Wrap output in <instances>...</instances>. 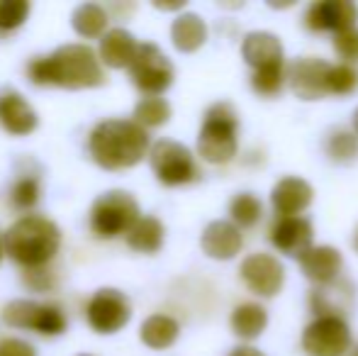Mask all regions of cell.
<instances>
[{"label":"cell","mask_w":358,"mask_h":356,"mask_svg":"<svg viewBox=\"0 0 358 356\" xmlns=\"http://www.w3.org/2000/svg\"><path fill=\"white\" fill-rule=\"evenodd\" d=\"M27 78L34 86H59L69 90L95 88L105 81L100 59L88 44H64L47 57L27 64Z\"/></svg>","instance_id":"cell-1"},{"label":"cell","mask_w":358,"mask_h":356,"mask_svg":"<svg viewBox=\"0 0 358 356\" xmlns=\"http://www.w3.org/2000/svg\"><path fill=\"white\" fill-rule=\"evenodd\" d=\"M88 149L98 166L120 171L137 166L144 157H149L151 142L146 129L134 120H103L90 132Z\"/></svg>","instance_id":"cell-2"},{"label":"cell","mask_w":358,"mask_h":356,"mask_svg":"<svg viewBox=\"0 0 358 356\" xmlns=\"http://www.w3.org/2000/svg\"><path fill=\"white\" fill-rule=\"evenodd\" d=\"M5 254L24 269H42L59 254L62 229L42 215H24L8 227Z\"/></svg>","instance_id":"cell-3"},{"label":"cell","mask_w":358,"mask_h":356,"mask_svg":"<svg viewBox=\"0 0 358 356\" xmlns=\"http://www.w3.org/2000/svg\"><path fill=\"white\" fill-rule=\"evenodd\" d=\"M239 149V115L231 103H215L205 110L198 137V154L210 164H229Z\"/></svg>","instance_id":"cell-4"},{"label":"cell","mask_w":358,"mask_h":356,"mask_svg":"<svg viewBox=\"0 0 358 356\" xmlns=\"http://www.w3.org/2000/svg\"><path fill=\"white\" fill-rule=\"evenodd\" d=\"M139 203L127 190H108L93 203L90 210V227L98 237L115 239L120 234H129V229L139 222Z\"/></svg>","instance_id":"cell-5"},{"label":"cell","mask_w":358,"mask_h":356,"mask_svg":"<svg viewBox=\"0 0 358 356\" xmlns=\"http://www.w3.org/2000/svg\"><path fill=\"white\" fill-rule=\"evenodd\" d=\"M149 162L154 169L156 178L164 185H185L193 183L200 176V169L195 164V157L185 144L173 142V139H159V142L151 147Z\"/></svg>","instance_id":"cell-6"},{"label":"cell","mask_w":358,"mask_h":356,"mask_svg":"<svg viewBox=\"0 0 358 356\" xmlns=\"http://www.w3.org/2000/svg\"><path fill=\"white\" fill-rule=\"evenodd\" d=\"M176 76V69L171 59L161 52V47L151 42L139 44L137 57H134L132 66H129V78L139 90L146 95H161L166 88H171Z\"/></svg>","instance_id":"cell-7"},{"label":"cell","mask_w":358,"mask_h":356,"mask_svg":"<svg viewBox=\"0 0 358 356\" xmlns=\"http://www.w3.org/2000/svg\"><path fill=\"white\" fill-rule=\"evenodd\" d=\"M351 344V327L344 318H315L302 332V352L307 356H346Z\"/></svg>","instance_id":"cell-8"},{"label":"cell","mask_w":358,"mask_h":356,"mask_svg":"<svg viewBox=\"0 0 358 356\" xmlns=\"http://www.w3.org/2000/svg\"><path fill=\"white\" fill-rule=\"evenodd\" d=\"M88 325L98 334H115L129 322L132 318V305L127 295L117 288H103L88 300L85 308Z\"/></svg>","instance_id":"cell-9"},{"label":"cell","mask_w":358,"mask_h":356,"mask_svg":"<svg viewBox=\"0 0 358 356\" xmlns=\"http://www.w3.org/2000/svg\"><path fill=\"white\" fill-rule=\"evenodd\" d=\"M241 280L251 293L261 295V298H273L280 293L285 283V269L273 254H249L239 266Z\"/></svg>","instance_id":"cell-10"},{"label":"cell","mask_w":358,"mask_h":356,"mask_svg":"<svg viewBox=\"0 0 358 356\" xmlns=\"http://www.w3.org/2000/svg\"><path fill=\"white\" fill-rule=\"evenodd\" d=\"M329 71L331 64L324 59L302 57L287 66V83L300 100H320L329 93V88H327Z\"/></svg>","instance_id":"cell-11"},{"label":"cell","mask_w":358,"mask_h":356,"mask_svg":"<svg viewBox=\"0 0 358 356\" xmlns=\"http://www.w3.org/2000/svg\"><path fill=\"white\" fill-rule=\"evenodd\" d=\"M358 8L351 0H322L312 3L305 13V27L310 32H341L356 27Z\"/></svg>","instance_id":"cell-12"},{"label":"cell","mask_w":358,"mask_h":356,"mask_svg":"<svg viewBox=\"0 0 358 356\" xmlns=\"http://www.w3.org/2000/svg\"><path fill=\"white\" fill-rule=\"evenodd\" d=\"M315 227L307 218H275L268 229V239L280 254L300 259L305 252L312 249Z\"/></svg>","instance_id":"cell-13"},{"label":"cell","mask_w":358,"mask_h":356,"mask_svg":"<svg viewBox=\"0 0 358 356\" xmlns=\"http://www.w3.org/2000/svg\"><path fill=\"white\" fill-rule=\"evenodd\" d=\"M315 190L305 178L297 176H285L271 190V205L278 213V218H300V213H305L310 208Z\"/></svg>","instance_id":"cell-14"},{"label":"cell","mask_w":358,"mask_h":356,"mask_svg":"<svg viewBox=\"0 0 358 356\" xmlns=\"http://www.w3.org/2000/svg\"><path fill=\"white\" fill-rule=\"evenodd\" d=\"M354 305V285L336 278L327 285H315L310 293V308L317 318H346Z\"/></svg>","instance_id":"cell-15"},{"label":"cell","mask_w":358,"mask_h":356,"mask_svg":"<svg viewBox=\"0 0 358 356\" xmlns=\"http://www.w3.org/2000/svg\"><path fill=\"white\" fill-rule=\"evenodd\" d=\"M200 244H203V252L210 259L229 262V259H234L241 252L244 237H241V229L231 220H215V222H210L205 227Z\"/></svg>","instance_id":"cell-16"},{"label":"cell","mask_w":358,"mask_h":356,"mask_svg":"<svg viewBox=\"0 0 358 356\" xmlns=\"http://www.w3.org/2000/svg\"><path fill=\"white\" fill-rule=\"evenodd\" d=\"M0 124L5 132L15 134V137H24V134H32L37 129L39 118L17 90H5V93H0Z\"/></svg>","instance_id":"cell-17"},{"label":"cell","mask_w":358,"mask_h":356,"mask_svg":"<svg viewBox=\"0 0 358 356\" xmlns=\"http://www.w3.org/2000/svg\"><path fill=\"white\" fill-rule=\"evenodd\" d=\"M300 269L307 278L315 285H327L331 280L341 278V269H344V257L339 249L322 244V247H312L300 257Z\"/></svg>","instance_id":"cell-18"},{"label":"cell","mask_w":358,"mask_h":356,"mask_svg":"<svg viewBox=\"0 0 358 356\" xmlns=\"http://www.w3.org/2000/svg\"><path fill=\"white\" fill-rule=\"evenodd\" d=\"M241 57L251 69H266L275 66V64H285L283 44L273 32H249L241 42Z\"/></svg>","instance_id":"cell-19"},{"label":"cell","mask_w":358,"mask_h":356,"mask_svg":"<svg viewBox=\"0 0 358 356\" xmlns=\"http://www.w3.org/2000/svg\"><path fill=\"white\" fill-rule=\"evenodd\" d=\"M137 39L132 32L122 27H115L103 34L100 39V62L110 69H129L137 57Z\"/></svg>","instance_id":"cell-20"},{"label":"cell","mask_w":358,"mask_h":356,"mask_svg":"<svg viewBox=\"0 0 358 356\" xmlns=\"http://www.w3.org/2000/svg\"><path fill=\"white\" fill-rule=\"evenodd\" d=\"M171 39H173V47L178 52H198L205 44V39H208V24H205V20L200 15L183 13L171 24Z\"/></svg>","instance_id":"cell-21"},{"label":"cell","mask_w":358,"mask_h":356,"mask_svg":"<svg viewBox=\"0 0 358 356\" xmlns=\"http://www.w3.org/2000/svg\"><path fill=\"white\" fill-rule=\"evenodd\" d=\"M266 325H268V310L259 303H241L231 313V329L236 337L246 339V342L261 337Z\"/></svg>","instance_id":"cell-22"},{"label":"cell","mask_w":358,"mask_h":356,"mask_svg":"<svg viewBox=\"0 0 358 356\" xmlns=\"http://www.w3.org/2000/svg\"><path fill=\"white\" fill-rule=\"evenodd\" d=\"M164 234H166V229L159 218H154V215H142L139 222L129 229L127 244L134 249V252L154 254L164 247Z\"/></svg>","instance_id":"cell-23"},{"label":"cell","mask_w":358,"mask_h":356,"mask_svg":"<svg viewBox=\"0 0 358 356\" xmlns=\"http://www.w3.org/2000/svg\"><path fill=\"white\" fill-rule=\"evenodd\" d=\"M139 334H142V342L149 349H169L178 339L180 327L169 315H151V318H146L142 322Z\"/></svg>","instance_id":"cell-24"},{"label":"cell","mask_w":358,"mask_h":356,"mask_svg":"<svg viewBox=\"0 0 358 356\" xmlns=\"http://www.w3.org/2000/svg\"><path fill=\"white\" fill-rule=\"evenodd\" d=\"M71 24L80 37H85V39L100 37V34L105 32V27H108V13H105V8L98 3H83L73 10Z\"/></svg>","instance_id":"cell-25"},{"label":"cell","mask_w":358,"mask_h":356,"mask_svg":"<svg viewBox=\"0 0 358 356\" xmlns=\"http://www.w3.org/2000/svg\"><path fill=\"white\" fill-rule=\"evenodd\" d=\"M229 215H231V222L239 229L256 227L259 220L264 218V203H261L254 193H239L231 198Z\"/></svg>","instance_id":"cell-26"},{"label":"cell","mask_w":358,"mask_h":356,"mask_svg":"<svg viewBox=\"0 0 358 356\" xmlns=\"http://www.w3.org/2000/svg\"><path fill=\"white\" fill-rule=\"evenodd\" d=\"M169 118H171V105L161 95H146V98L137 103V108H134V122L142 124L144 129L161 127V124L169 122Z\"/></svg>","instance_id":"cell-27"},{"label":"cell","mask_w":358,"mask_h":356,"mask_svg":"<svg viewBox=\"0 0 358 356\" xmlns=\"http://www.w3.org/2000/svg\"><path fill=\"white\" fill-rule=\"evenodd\" d=\"M285 83H287V66L285 64L256 69V71L251 73V88H254V93L264 95V98H273V95H278Z\"/></svg>","instance_id":"cell-28"},{"label":"cell","mask_w":358,"mask_h":356,"mask_svg":"<svg viewBox=\"0 0 358 356\" xmlns=\"http://www.w3.org/2000/svg\"><path fill=\"white\" fill-rule=\"evenodd\" d=\"M324 149L329 154L331 162L336 164H349L358 157V137L356 132L349 129H331L329 137L324 142Z\"/></svg>","instance_id":"cell-29"},{"label":"cell","mask_w":358,"mask_h":356,"mask_svg":"<svg viewBox=\"0 0 358 356\" xmlns=\"http://www.w3.org/2000/svg\"><path fill=\"white\" fill-rule=\"evenodd\" d=\"M39 305L34 300H10L3 308V322L8 327H17V329H34V320H37Z\"/></svg>","instance_id":"cell-30"},{"label":"cell","mask_w":358,"mask_h":356,"mask_svg":"<svg viewBox=\"0 0 358 356\" xmlns=\"http://www.w3.org/2000/svg\"><path fill=\"white\" fill-rule=\"evenodd\" d=\"M42 198V185L34 176H22L13 183L10 188V203L17 210H32Z\"/></svg>","instance_id":"cell-31"},{"label":"cell","mask_w":358,"mask_h":356,"mask_svg":"<svg viewBox=\"0 0 358 356\" xmlns=\"http://www.w3.org/2000/svg\"><path fill=\"white\" fill-rule=\"evenodd\" d=\"M66 329V315L59 305L42 303L39 305L37 320H34V332L47 334V337H57Z\"/></svg>","instance_id":"cell-32"},{"label":"cell","mask_w":358,"mask_h":356,"mask_svg":"<svg viewBox=\"0 0 358 356\" xmlns=\"http://www.w3.org/2000/svg\"><path fill=\"white\" fill-rule=\"evenodd\" d=\"M331 95H351L358 88V71L351 64H336L329 71V81H327Z\"/></svg>","instance_id":"cell-33"},{"label":"cell","mask_w":358,"mask_h":356,"mask_svg":"<svg viewBox=\"0 0 358 356\" xmlns=\"http://www.w3.org/2000/svg\"><path fill=\"white\" fill-rule=\"evenodd\" d=\"M27 15V0H0V32H13V29L22 27Z\"/></svg>","instance_id":"cell-34"},{"label":"cell","mask_w":358,"mask_h":356,"mask_svg":"<svg viewBox=\"0 0 358 356\" xmlns=\"http://www.w3.org/2000/svg\"><path fill=\"white\" fill-rule=\"evenodd\" d=\"M334 49L346 64L358 62V24L334 34Z\"/></svg>","instance_id":"cell-35"},{"label":"cell","mask_w":358,"mask_h":356,"mask_svg":"<svg viewBox=\"0 0 358 356\" xmlns=\"http://www.w3.org/2000/svg\"><path fill=\"white\" fill-rule=\"evenodd\" d=\"M24 283H27V288L37 290V293H47V290H52V285H54V276L49 273L47 266L24 269Z\"/></svg>","instance_id":"cell-36"},{"label":"cell","mask_w":358,"mask_h":356,"mask_svg":"<svg viewBox=\"0 0 358 356\" xmlns=\"http://www.w3.org/2000/svg\"><path fill=\"white\" fill-rule=\"evenodd\" d=\"M0 356H37V352L24 339L8 337V339H0Z\"/></svg>","instance_id":"cell-37"},{"label":"cell","mask_w":358,"mask_h":356,"mask_svg":"<svg viewBox=\"0 0 358 356\" xmlns=\"http://www.w3.org/2000/svg\"><path fill=\"white\" fill-rule=\"evenodd\" d=\"M229 356H266V354L259 352L256 347H251V344H239V347L231 349Z\"/></svg>","instance_id":"cell-38"},{"label":"cell","mask_w":358,"mask_h":356,"mask_svg":"<svg viewBox=\"0 0 358 356\" xmlns=\"http://www.w3.org/2000/svg\"><path fill=\"white\" fill-rule=\"evenodd\" d=\"M183 0H180V3H156V8L159 10H178V8H183Z\"/></svg>","instance_id":"cell-39"},{"label":"cell","mask_w":358,"mask_h":356,"mask_svg":"<svg viewBox=\"0 0 358 356\" xmlns=\"http://www.w3.org/2000/svg\"><path fill=\"white\" fill-rule=\"evenodd\" d=\"M3 254H5V237L0 234V262H3Z\"/></svg>","instance_id":"cell-40"},{"label":"cell","mask_w":358,"mask_h":356,"mask_svg":"<svg viewBox=\"0 0 358 356\" xmlns=\"http://www.w3.org/2000/svg\"><path fill=\"white\" fill-rule=\"evenodd\" d=\"M354 132L358 134V110H356V113H354Z\"/></svg>","instance_id":"cell-41"},{"label":"cell","mask_w":358,"mask_h":356,"mask_svg":"<svg viewBox=\"0 0 358 356\" xmlns=\"http://www.w3.org/2000/svg\"><path fill=\"white\" fill-rule=\"evenodd\" d=\"M354 249L358 252V229H356V234H354Z\"/></svg>","instance_id":"cell-42"},{"label":"cell","mask_w":358,"mask_h":356,"mask_svg":"<svg viewBox=\"0 0 358 356\" xmlns=\"http://www.w3.org/2000/svg\"><path fill=\"white\" fill-rule=\"evenodd\" d=\"M349 356H358V347H356V349H351V352H349Z\"/></svg>","instance_id":"cell-43"},{"label":"cell","mask_w":358,"mask_h":356,"mask_svg":"<svg viewBox=\"0 0 358 356\" xmlns=\"http://www.w3.org/2000/svg\"><path fill=\"white\" fill-rule=\"evenodd\" d=\"M80 356H93V354H80Z\"/></svg>","instance_id":"cell-44"}]
</instances>
